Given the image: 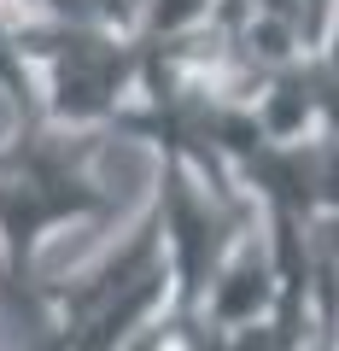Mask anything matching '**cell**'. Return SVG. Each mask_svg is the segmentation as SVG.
I'll list each match as a JSON object with an SVG mask.
<instances>
[{
	"instance_id": "1",
	"label": "cell",
	"mask_w": 339,
	"mask_h": 351,
	"mask_svg": "<svg viewBox=\"0 0 339 351\" xmlns=\"http://www.w3.org/2000/svg\"><path fill=\"white\" fill-rule=\"evenodd\" d=\"M105 129H64L47 117L0 129V281L36 293V263L59 228L112 217V188L100 182Z\"/></svg>"
},
{
	"instance_id": "2",
	"label": "cell",
	"mask_w": 339,
	"mask_h": 351,
	"mask_svg": "<svg viewBox=\"0 0 339 351\" xmlns=\"http://www.w3.org/2000/svg\"><path fill=\"white\" fill-rule=\"evenodd\" d=\"M170 311V258H164L158 211L140 205L135 223L112 234L88 263L59 281H36L24 299L29 351H117Z\"/></svg>"
},
{
	"instance_id": "3",
	"label": "cell",
	"mask_w": 339,
	"mask_h": 351,
	"mask_svg": "<svg viewBox=\"0 0 339 351\" xmlns=\"http://www.w3.org/2000/svg\"><path fill=\"white\" fill-rule=\"evenodd\" d=\"M41 6H47V18L117 29V36H140V18H147V0H41Z\"/></svg>"
},
{
	"instance_id": "4",
	"label": "cell",
	"mask_w": 339,
	"mask_h": 351,
	"mask_svg": "<svg viewBox=\"0 0 339 351\" xmlns=\"http://www.w3.org/2000/svg\"><path fill=\"white\" fill-rule=\"evenodd\" d=\"M334 351H339V334H334Z\"/></svg>"
}]
</instances>
